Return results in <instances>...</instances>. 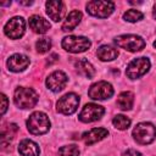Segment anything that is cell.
I'll return each mask as SVG.
<instances>
[{
    "label": "cell",
    "instance_id": "cell-29",
    "mask_svg": "<svg viewBox=\"0 0 156 156\" xmlns=\"http://www.w3.org/2000/svg\"><path fill=\"white\" fill-rule=\"evenodd\" d=\"M49 58H50V60H48V63H49V65H51L52 62H55V61H56V58H57V55H56V54H52V55H51Z\"/></svg>",
    "mask_w": 156,
    "mask_h": 156
},
{
    "label": "cell",
    "instance_id": "cell-30",
    "mask_svg": "<svg viewBox=\"0 0 156 156\" xmlns=\"http://www.w3.org/2000/svg\"><path fill=\"white\" fill-rule=\"evenodd\" d=\"M20 4H22V5H32L33 1H20Z\"/></svg>",
    "mask_w": 156,
    "mask_h": 156
},
{
    "label": "cell",
    "instance_id": "cell-21",
    "mask_svg": "<svg viewBox=\"0 0 156 156\" xmlns=\"http://www.w3.org/2000/svg\"><path fill=\"white\" fill-rule=\"evenodd\" d=\"M133 102H134V95L130 91H123L117 98V106L123 111L130 110L133 106Z\"/></svg>",
    "mask_w": 156,
    "mask_h": 156
},
{
    "label": "cell",
    "instance_id": "cell-14",
    "mask_svg": "<svg viewBox=\"0 0 156 156\" xmlns=\"http://www.w3.org/2000/svg\"><path fill=\"white\" fill-rule=\"evenodd\" d=\"M29 65V58L22 54H15L7 60V67L12 72H21Z\"/></svg>",
    "mask_w": 156,
    "mask_h": 156
},
{
    "label": "cell",
    "instance_id": "cell-13",
    "mask_svg": "<svg viewBox=\"0 0 156 156\" xmlns=\"http://www.w3.org/2000/svg\"><path fill=\"white\" fill-rule=\"evenodd\" d=\"M46 13L54 22H60L66 12V6L62 1H46Z\"/></svg>",
    "mask_w": 156,
    "mask_h": 156
},
{
    "label": "cell",
    "instance_id": "cell-16",
    "mask_svg": "<svg viewBox=\"0 0 156 156\" xmlns=\"http://www.w3.org/2000/svg\"><path fill=\"white\" fill-rule=\"evenodd\" d=\"M107 135H108L107 129H105V128H93L89 132L84 133L82 135V139L87 145H91V144H95V143L102 140Z\"/></svg>",
    "mask_w": 156,
    "mask_h": 156
},
{
    "label": "cell",
    "instance_id": "cell-12",
    "mask_svg": "<svg viewBox=\"0 0 156 156\" xmlns=\"http://www.w3.org/2000/svg\"><path fill=\"white\" fill-rule=\"evenodd\" d=\"M67 80H68V78H67V76H66L65 72H62V71H55V72H52L46 78V87L51 91L58 93V91H61L66 87Z\"/></svg>",
    "mask_w": 156,
    "mask_h": 156
},
{
    "label": "cell",
    "instance_id": "cell-24",
    "mask_svg": "<svg viewBox=\"0 0 156 156\" xmlns=\"http://www.w3.org/2000/svg\"><path fill=\"white\" fill-rule=\"evenodd\" d=\"M51 48V40L49 38H41L39 40H37L35 43V49L39 54H45L50 50Z\"/></svg>",
    "mask_w": 156,
    "mask_h": 156
},
{
    "label": "cell",
    "instance_id": "cell-32",
    "mask_svg": "<svg viewBox=\"0 0 156 156\" xmlns=\"http://www.w3.org/2000/svg\"><path fill=\"white\" fill-rule=\"evenodd\" d=\"M154 46H155V48H156V40H155V41H154Z\"/></svg>",
    "mask_w": 156,
    "mask_h": 156
},
{
    "label": "cell",
    "instance_id": "cell-25",
    "mask_svg": "<svg viewBox=\"0 0 156 156\" xmlns=\"http://www.w3.org/2000/svg\"><path fill=\"white\" fill-rule=\"evenodd\" d=\"M60 156H79V149L77 145H66L58 150Z\"/></svg>",
    "mask_w": 156,
    "mask_h": 156
},
{
    "label": "cell",
    "instance_id": "cell-19",
    "mask_svg": "<svg viewBox=\"0 0 156 156\" xmlns=\"http://www.w3.org/2000/svg\"><path fill=\"white\" fill-rule=\"evenodd\" d=\"M74 66H76V68H77V72H78L80 76L85 77V78H93V77L95 76V69H94L93 65H91L88 60H84V58L78 60Z\"/></svg>",
    "mask_w": 156,
    "mask_h": 156
},
{
    "label": "cell",
    "instance_id": "cell-7",
    "mask_svg": "<svg viewBox=\"0 0 156 156\" xmlns=\"http://www.w3.org/2000/svg\"><path fill=\"white\" fill-rule=\"evenodd\" d=\"M150 68V61L147 57H138L129 62L126 69V74L130 79H136L144 76Z\"/></svg>",
    "mask_w": 156,
    "mask_h": 156
},
{
    "label": "cell",
    "instance_id": "cell-18",
    "mask_svg": "<svg viewBox=\"0 0 156 156\" xmlns=\"http://www.w3.org/2000/svg\"><path fill=\"white\" fill-rule=\"evenodd\" d=\"M82 20V12L78 11V10H73L68 13V16L66 17V20L63 21L62 23V30L63 32H71L73 30L80 22Z\"/></svg>",
    "mask_w": 156,
    "mask_h": 156
},
{
    "label": "cell",
    "instance_id": "cell-23",
    "mask_svg": "<svg viewBox=\"0 0 156 156\" xmlns=\"http://www.w3.org/2000/svg\"><path fill=\"white\" fill-rule=\"evenodd\" d=\"M112 123H113V126H115L117 129H119V130H124V129H127V128L130 126V119H129L127 116L117 115L116 117H113Z\"/></svg>",
    "mask_w": 156,
    "mask_h": 156
},
{
    "label": "cell",
    "instance_id": "cell-5",
    "mask_svg": "<svg viewBox=\"0 0 156 156\" xmlns=\"http://www.w3.org/2000/svg\"><path fill=\"white\" fill-rule=\"evenodd\" d=\"M62 48L68 51V52H73V54H78V52H83L85 50H88L91 45L90 40L85 37H76V35H68L62 39L61 43Z\"/></svg>",
    "mask_w": 156,
    "mask_h": 156
},
{
    "label": "cell",
    "instance_id": "cell-28",
    "mask_svg": "<svg viewBox=\"0 0 156 156\" xmlns=\"http://www.w3.org/2000/svg\"><path fill=\"white\" fill-rule=\"evenodd\" d=\"M122 156H143L139 151H136V150H133V149H128L127 151H124L123 152V155Z\"/></svg>",
    "mask_w": 156,
    "mask_h": 156
},
{
    "label": "cell",
    "instance_id": "cell-10",
    "mask_svg": "<svg viewBox=\"0 0 156 156\" xmlns=\"http://www.w3.org/2000/svg\"><path fill=\"white\" fill-rule=\"evenodd\" d=\"M26 30V22L22 17H12L4 27L5 34L11 39H20Z\"/></svg>",
    "mask_w": 156,
    "mask_h": 156
},
{
    "label": "cell",
    "instance_id": "cell-3",
    "mask_svg": "<svg viewBox=\"0 0 156 156\" xmlns=\"http://www.w3.org/2000/svg\"><path fill=\"white\" fill-rule=\"evenodd\" d=\"M133 136L138 144L147 145L152 143L156 138V127L149 122L139 123L133 129Z\"/></svg>",
    "mask_w": 156,
    "mask_h": 156
},
{
    "label": "cell",
    "instance_id": "cell-8",
    "mask_svg": "<svg viewBox=\"0 0 156 156\" xmlns=\"http://www.w3.org/2000/svg\"><path fill=\"white\" fill-rule=\"evenodd\" d=\"M79 105V98L74 93H67L61 99H58L56 104V108L62 115H72L76 112L77 107Z\"/></svg>",
    "mask_w": 156,
    "mask_h": 156
},
{
    "label": "cell",
    "instance_id": "cell-15",
    "mask_svg": "<svg viewBox=\"0 0 156 156\" xmlns=\"http://www.w3.org/2000/svg\"><path fill=\"white\" fill-rule=\"evenodd\" d=\"M29 27L30 29L34 32V33H38V34H44L46 33L51 24L49 21H46L45 18H43L41 16L39 15H33L29 17Z\"/></svg>",
    "mask_w": 156,
    "mask_h": 156
},
{
    "label": "cell",
    "instance_id": "cell-9",
    "mask_svg": "<svg viewBox=\"0 0 156 156\" xmlns=\"http://www.w3.org/2000/svg\"><path fill=\"white\" fill-rule=\"evenodd\" d=\"M88 95L93 100H105L113 95V88L110 83L101 80V82L94 83L89 88Z\"/></svg>",
    "mask_w": 156,
    "mask_h": 156
},
{
    "label": "cell",
    "instance_id": "cell-22",
    "mask_svg": "<svg viewBox=\"0 0 156 156\" xmlns=\"http://www.w3.org/2000/svg\"><path fill=\"white\" fill-rule=\"evenodd\" d=\"M17 130H18V127L16 124H9L6 127H2V130H1V144H2V146H5L6 141L10 143V140L15 136Z\"/></svg>",
    "mask_w": 156,
    "mask_h": 156
},
{
    "label": "cell",
    "instance_id": "cell-2",
    "mask_svg": "<svg viewBox=\"0 0 156 156\" xmlns=\"http://www.w3.org/2000/svg\"><path fill=\"white\" fill-rule=\"evenodd\" d=\"M13 101L20 108H32L38 102V94L32 88L20 87L15 90Z\"/></svg>",
    "mask_w": 156,
    "mask_h": 156
},
{
    "label": "cell",
    "instance_id": "cell-20",
    "mask_svg": "<svg viewBox=\"0 0 156 156\" xmlns=\"http://www.w3.org/2000/svg\"><path fill=\"white\" fill-rule=\"evenodd\" d=\"M98 57L101 61H112L118 56V51L117 49L110 46V45H101L98 49Z\"/></svg>",
    "mask_w": 156,
    "mask_h": 156
},
{
    "label": "cell",
    "instance_id": "cell-27",
    "mask_svg": "<svg viewBox=\"0 0 156 156\" xmlns=\"http://www.w3.org/2000/svg\"><path fill=\"white\" fill-rule=\"evenodd\" d=\"M1 102H2V105H1V115H4L6 112V110H7V98L4 94H1Z\"/></svg>",
    "mask_w": 156,
    "mask_h": 156
},
{
    "label": "cell",
    "instance_id": "cell-31",
    "mask_svg": "<svg viewBox=\"0 0 156 156\" xmlns=\"http://www.w3.org/2000/svg\"><path fill=\"white\" fill-rule=\"evenodd\" d=\"M152 16H154V18L156 20V4L154 5V10H152Z\"/></svg>",
    "mask_w": 156,
    "mask_h": 156
},
{
    "label": "cell",
    "instance_id": "cell-11",
    "mask_svg": "<svg viewBox=\"0 0 156 156\" xmlns=\"http://www.w3.org/2000/svg\"><path fill=\"white\" fill-rule=\"evenodd\" d=\"M104 113H105V110L102 106L96 105V104H87L82 108L78 118H79V121H82L84 123H90V122L100 119Z\"/></svg>",
    "mask_w": 156,
    "mask_h": 156
},
{
    "label": "cell",
    "instance_id": "cell-1",
    "mask_svg": "<svg viewBox=\"0 0 156 156\" xmlns=\"http://www.w3.org/2000/svg\"><path fill=\"white\" fill-rule=\"evenodd\" d=\"M27 128H28L29 133H32L34 135L45 134L50 128V121H49L48 115H45L44 112H40V111L33 112L29 116V118L27 119Z\"/></svg>",
    "mask_w": 156,
    "mask_h": 156
},
{
    "label": "cell",
    "instance_id": "cell-6",
    "mask_svg": "<svg viewBox=\"0 0 156 156\" xmlns=\"http://www.w3.org/2000/svg\"><path fill=\"white\" fill-rule=\"evenodd\" d=\"M115 10V4L112 1H101V0H94L89 1L87 4V11L95 17L99 18H106L108 17Z\"/></svg>",
    "mask_w": 156,
    "mask_h": 156
},
{
    "label": "cell",
    "instance_id": "cell-17",
    "mask_svg": "<svg viewBox=\"0 0 156 156\" xmlns=\"http://www.w3.org/2000/svg\"><path fill=\"white\" fill-rule=\"evenodd\" d=\"M18 152L22 156H39V146L29 139H23L18 145Z\"/></svg>",
    "mask_w": 156,
    "mask_h": 156
},
{
    "label": "cell",
    "instance_id": "cell-4",
    "mask_svg": "<svg viewBox=\"0 0 156 156\" xmlns=\"http://www.w3.org/2000/svg\"><path fill=\"white\" fill-rule=\"evenodd\" d=\"M115 43L117 46H119L127 51H130V52L140 51L145 48V40L141 37L134 35V34L118 35L115 38Z\"/></svg>",
    "mask_w": 156,
    "mask_h": 156
},
{
    "label": "cell",
    "instance_id": "cell-26",
    "mask_svg": "<svg viewBox=\"0 0 156 156\" xmlns=\"http://www.w3.org/2000/svg\"><path fill=\"white\" fill-rule=\"evenodd\" d=\"M143 13L135 9H132V10H128L127 12H124L123 15V18L128 22H138L140 20H143Z\"/></svg>",
    "mask_w": 156,
    "mask_h": 156
}]
</instances>
